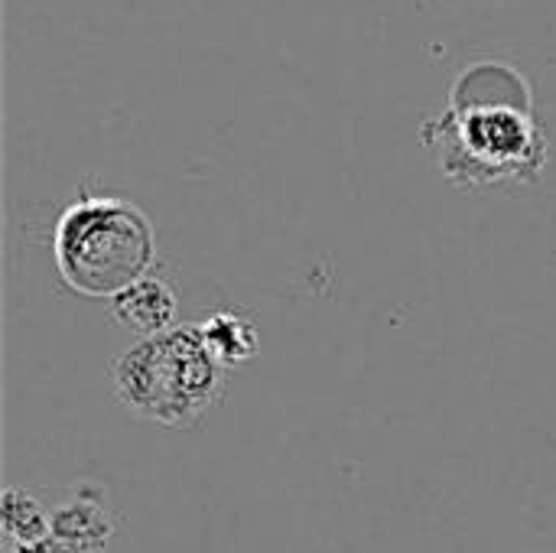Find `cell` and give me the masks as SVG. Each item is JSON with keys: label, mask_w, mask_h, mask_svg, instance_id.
<instances>
[{"label": "cell", "mask_w": 556, "mask_h": 553, "mask_svg": "<svg viewBox=\"0 0 556 553\" xmlns=\"http://www.w3.org/2000/svg\"><path fill=\"white\" fill-rule=\"evenodd\" d=\"M443 173L459 186L534 183L547 140L531 114L525 78L505 65H479L459 78L450 108L424 127Z\"/></svg>", "instance_id": "1"}, {"label": "cell", "mask_w": 556, "mask_h": 553, "mask_svg": "<svg viewBox=\"0 0 556 553\" xmlns=\"http://www.w3.org/2000/svg\"><path fill=\"white\" fill-rule=\"evenodd\" d=\"M114 398L140 420L186 430L225 394V365L205 349L195 326L143 339L111 365Z\"/></svg>", "instance_id": "2"}, {"label": "cell", "mask_w": 556, "mask_h": 553, "mask_svg": "<svg viewBox=\"0 0 556 553\" xmlns=\"http://www.w3.org/2000/svg\"><path fill=\"white\" fill-rule=\"evenodd\" d=\"M153 251V228L143 212L114 196L75 199L52 231V261L62 284L94 300H114L143 280Z\"/></svg>", "instance_id": "3"}, {"label": "cell", "mask_w": 556, "mask_h": 553, "mask_svg": "<svg viewBox=\"0 0 556 553\" xmlns=\"http://www.w3.org/2000/svg\"><path fill=\"white\" fill-rule=\"evenodd\" d=\"M176 310H179L176 293L160 277H143L111 300L114 319L143 339H153V336L176 329Z\"/></svg>", "instance_id": "4"}, {"label": "cell", "mask_w": 556, "mask_h": 553, "mask_svg": "<svg viewBox=\"0 0 556 553\" xmlns=\"http://www.w3.org/2000/svg\"><path fill=\"white\" fill-rule=\"evenodd\" d=\"M49 525L59 553H98L111 538V518L91 499H75L62 505Z\"/></svg>", "instance_id": "5"}, {"label": "cell", "mask_w": 556, "mask_h": 553, "mask_svg": "<svg viewBox=\"0 0 556 553\" xmlns=\"http://www.w3.org/2000/svg\"><path fill=\"white\" fill-rule=\"evenodd\" d=\"M205 349L215 355L218 365L231 368L241 365L248 359H254L257 352V329L248 316H238L231 310H218L212 316H205L202 323H195Z\"/></svg>", "instance_id": "6"}, {"label": "cell", "mask_w": 556, "mask_h": 553, "mask_svg": "<svg viewBox=\"0 0 556 553\" xmlns=\"http://www.w3.org/2000/svg\"><path fill=\"white\" fill-rule=\"evenodd\" d=\"M3 535L10 541V548H20V544L46 541L52 535V525L46 521L42 508L29 495H20L10 489L3 499Z\"/></svg>", "instance_id": "7"}]
</instances>
